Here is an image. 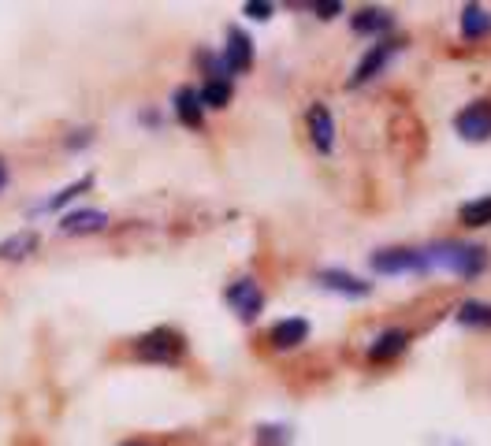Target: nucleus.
<instances>
[{"label":"nucleus","mask_w":491,"mask_h":446,"mask_svg":"<svg viewBox=\"0 0 491 446\" xmlns=\"http://www.w3.org/2000/svg\"><path fill=\"white\" fill-rule=\"evenodd\" d=\"M8 182V167H4V160H0V186Z\"/></svg>","instance_id":"b1692460"},{"label":"nucleus","mask_w":491,"mask_h":446,"mask_svg":"<svg viewBox=\"0 0 491 446\" xmlns=\"http://www.w3.org/2000/svg\"><path fill=\"white\" fill-rule=\"evenodd\" d=\"M37 246V235L34 231H23V235H15L8 242H0V257H8V261H19V257H27V253Z\"/></svg>","instance_id":"6ab92c4d"},{"label":"nucleus","mask_w":491,"mask_h":446,"mask_svg":"<svg viewBox=\"0 0 491 446\" xmlns=\"http://www.w3.org/2000/svg\"><path fill=\"white\" fill-rule=\"evenodd\" d=\"M320 283H324L328 290H343V294H350V297H365V294H372V283H361L357 275H350V272H335V268L320 272Z\"/></svg>","instance_id":"f8f14e48"},{"label":"nucleus","mask_w":491,"mask_h":446,"mask_svg":"<svg viewBox=\"0 0 491 446\" xmlns=\"http://www.w3.org/2000/svg\"><path fill=\"white\" fill-rule=\"evenodd\" d=\"M224 68L227 71H250L253 68V41L239 27L227 30V49H224Z\"/></svg>","instance_id":"423d86ee"},{"label":"nucleus","mask_w":491,"mask_h":446,"mask_svg":"<svg viewBox=\"0 0 491 446\" xmlns=\"http://www.w3.org/2000/svg\"><path fill=\"white\" fill-rule=\"evenodd\" d=\"M309 134L320 153H331L335 149V119L328 112V104H313L309 109Z\"/></svg>","instance_id":"0eeeda50"},{"label":"nucleus","mask_w":491,"mask_h":446,"mask_svg":"<svg viewBox=\"0 0 491 446\" xmlns=\"http://www.w3.org/2000/svg\"><path fill=\"white\" fill-rule=\"evenodd\" d=\"M462 34H465V37H484V34H491V12H487V8H477V4H465V8H462Z\"/></svg>","instance_id":"4468645a"},{"label":"nucleus","mask_w":491,"mask_h":446,"mask_svg":"<svg viewBox=\"0 0 491 446\" xmlns=\"http://www.w3.org/2000/svg\"><path fill=\"white\" fill-rule=\"evenodd\" d=\"M405 346H410V331H402V328H391V331H383L376 343L369 346V361H395Z\"/></svg>","instance_id":"9b49d317"},{"label":"nucleus","mask_w":491,"mask_h":446,"mask_svg":"<svg viewBox=\"0 0 491 446\" xmlns=\"http://www.w3.org/2000/svg\"><path fill=\"white\" fill-rule=\"evenodd\" d=\"M198 101H201V109H224V104L231 101V82L227 78H209L205 90L198 93Z\"/></svg>","instance_id":"dca6fc26"},{"label":"nucleus","mask_w":491,"mask_h":446,"mask_svg":"<svg viewBox=\"0 0 491 446\" xmlns=\"http://www.w3.org/2000/svg\"><path fill=\"white\" fill-rule=\"evenodd\" d=\"M458 324L462 328H491V305L487 302H465L458 309Z\"/></svg>","instance_id":"a211bd4d"},{"label":"nucleus","mask_w":491,"mask_h":446,"mask_svg":"<svg viewBox=\"0 0 491 446\" xmlns=\"http://www.w3.org/2000/svg\"><path fill=\"white\" fill-rule=\"evenodd\" d=\"M90 182H94V179H78L75 186H63L53 201H45V208H60V205H68L71 198H78V194H82V190H90Z\"/></svg>","instance_id":"aec40b11"},{"label":"nucleus","mask_w":491,"mask_h":446,"mask_svg":"<svg viewBox=\"0 0 491 446\" xmlns=\"http://www.w3.org/2000/svg\"><path fill=\"white\" fill-rule=\"evenodd\" d=\"M391 53H395V41H380V45H372V49L365 53V60L357 63V71H354V78H350V86H365L369 78H376V75L383 71V63L391 60Z\"/></svg>","instance_id":"6e6552de"},{"label":"nucleus","mask_w":491,"mask_h":446,"mask_svg":"<svg viewBox=\"0 0 491 446\" xmlns=\"http://www.w3.org/2000/svg\"><path fill=\"white\" fill-rule=\"evenodd\" d=\"M104 223H109V216H104V212H97V208H78V212H71V216L60 220V231H63V235H90V231H101Z\"/></svg>","instance_id":"9d476101"},{"label":"nucleus","mask_w":491,"mask_h":446,"mask_svg":"<svg viewBox=\"0 0 491 446\" xmlns=\"http://www.w3.org/2000/svg\"><path fill=\"white\" fill-rule=\"evenodd\" d=\"M201 101H198V93L194 90H179L176 93V116H179V123H186V126H201Z\"/></svg>","instance_id":"2eb2a0df"},{"label":"nucleus","mask_w":491,"mask_h":446,"mask_svg":"<svg viewBox=\"0 0 491 446\" xmlns=\"http://www.w3.org/2000/svg\"><path fill=\"white\" fill-rule=\"evenodd\" d=\"M458 216H462L465 227H487V223H491V194H487V198H477V201H465Z\"/></svg>","instance_id":"f3484780"},{"label":"nucleus","mask_w":491,"mask_h":446,"mask_svg":"<svg viewBox=\"0 0 491 446\" xmlns=\"http://www.w3.org/2000/svg\"><path fill=\"white\" fill-rule=\"evenodd\" d=\"M306 335H309V324L302 320V316H291V320H280L272 328V346L275 350H294V346H302L306 343Z\"/></svg>","instance_id":"1a4fd4ad"},{"label":"nucleus","mask_w":491,"mask_h":446,"mask_svg":"<svg viewBox=\"0 0 491 446\" xmlns=\"http://www.w3.org/2000/svg\"><path fill=\"white\" fill-rule=\"evenodd\" d=\"M227 305L239 312L242 320H253V316L265 309V294H261V287L253 280H239V283L227 287Z\"/></svg>","instance_id":"20e7f679"},{"label":"nucleus","mask_w":491,"mask_h":446,"mask_svg":"<svg viewBox=\"0 0 491 446\" xmlns=\"http://www.w3.org/2000/svg\"><path fill=\"white\" fill-rule=\"evenodd\" d=\"M138 357L142 361H164V365H172V361L183 357V335L172 331V328H157L138 338Z\"/></svg>","instance_id":"f03ea898"},{"label":"nucleus","mask_w":491,"mask_h":446,"mask_svg":"<svg viewBox=\"0 0 491 446\" xmlns=\"http://www.w3.org/2000/svg\"><path fill=\"white\" fill-rule=\"evenodd\" d=\"M261 442L265 446H283L287 442V428H261Z\"/></svg>","instance_id":"4be33fe9"},{"label":"nucleus","mask_w":491,"mask_h":446,"mask_svg":"<svg viewBox=\"0 0 491 446\" xmlns=\"http://www.w3.org/2000/svg\"><path fill=\"white\" fill-rule=\"evenodd\" d=\"M313 12H316L320 19H335L339 12H343V4H339V0H316Z\"/></svg>","instance_id":"412c9836"},{"label":"nucleus","mask_w":491,"mask_h":446,"mask_svg":"<svg viewBox=\"0 0 491 446\" xmlns=\"http://www.w3.org/2000/svg\"><path fill=\"white\" fill-rule=\"evenodd\" d=\"M350 27H354L357 34H383V30L395 27V19L383 12V8H361V12L350 19Z\"/></svg>","instance_id":"ddd939ff"},{"label":"nucleus","mask_w":491,"mask_h":446,"mask_svg":"<svg viewBox=\"0 0 491 446\" xmlns=\"http://www.w3.org/2000/svg\"><path fill=\"white\" fill-rule=\"evenodd\" d=\"M454 126H458V134L469 138V142L491 138V101H473L469 109H462Z\"/></svg>","instance_id":"7ed1b4c3"},{"label":"nucleus","mask_w":491,"mask_h":446,"mask_svg":"<svg viewBox=\"0 0 491 446\" xmlns=\"http://www.w3.org/2000/svg\"><path fill=\"white\" fill-rule=\"evenodd\" d=\"M372 268H376L380 275L421 272V253H417V249H380V253H372Z\"/></svg>","instance_id":"39448f33"},{"label":"nucleus","mask_w":491,"mask_h":446,"mask_svg":"<svg viewBox=\"0 0 491 446\" xmlns=\"http://www.w3.org/2000/svg\"><path fill=\"white\" fill-rule=\"evenodd\" d=\"M246 15H253V19H268V15H272V4H265V0H250V4H246Z\"/></svg>","instance_id":"5701e85b"},{"label":"nucleus","mask_w":491,"mask_h":446,"mask_svg":"<svg viewBox=\"0 0 491 446\" xmlns=\"http://www.w3.org/2000/svg\"><path fill=\"white\" fill-rule=\"evenodd\" d=\"M487 264V249L480 246H454V242H439L432 249H421V272L429 268H446L458 275H477Z\"/></svg>","instance_id":"f257e3e1"}]
</instances>
